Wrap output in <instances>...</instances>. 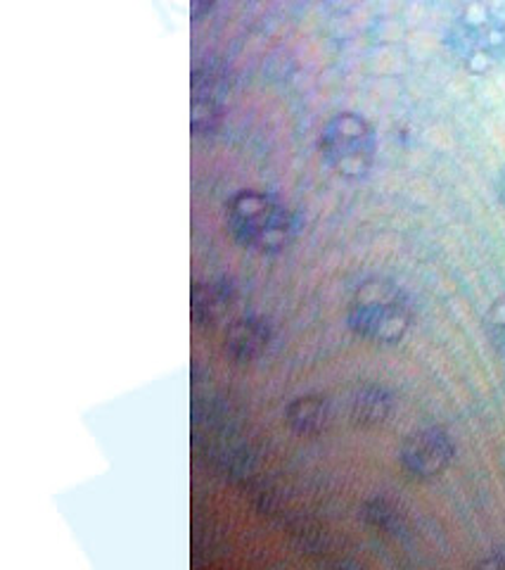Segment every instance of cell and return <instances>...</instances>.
I'll list each match as a JSON object with an SVG mask.
<instances>
[{
  "label": "cell",
  "instance_id": "obj_3",
  "mask_svg": "<svg viewBox=\"0 0 505 570\" xmlns=\"http://www.w3.org/2000/svg\"><path fill=\"white\" fill-rule=\"evenodd\" d=\"M347 324L368 343H402L413 324L410 297L389 278H368L358 285L349 302Z\"/></svg>",
  "mask_w": 505,
  "mask_h": 570
},
{
  "label": "cell",
  "instance_id": "obj_11",
  "mask_svg": "<svg viewBox=\"0 0 505 570\" xmlns=\"http://www.w3.org/2000/svg\"><path fill=\"white\" fill-rule=\"evenodd\" d=\"M364 519L370 528L385 534H402L406 528V515L402 507L385 497H375L364 507Z\"/></svg>",
  "mask_w": 505,
  "mask_h": 570
},
{
  "label": "cell",
  "instance_id": "obj_5",
  "mask_svg": "<svg viewBox=\"0 0 505 570\" xmlns=\"http://www.w3.org/2000/svg\"><path fill=\"white\" fill-rule=\"evenodd\" d=\"M456 456V444L442 425H427L410 433L399 452L402 469L416 480L439 478Z\"/></svg>",
  "mask_w": 505,
  "mask_h": 570
},
{
  "label": "cell",
  "instance_id": "obj_8",
  "mask_svg": "<svg viewBox=\"0 0 505 570\" xmlns=\"http://www.w3.org/2000/svg\"><path fill=\"white\" fill-rule=\"evenodd\" d=\"M285 423L301 438H318L333 423V404L326 395H301L285 409Z\"/></svg>",
  "mask_w": 505,
  "mask_h": 570
},
{
  "label": "cell",
  "instance_id": "obj_12",
  "mask_svg": "<svg viewBox=\"0 0 505 570\" xmlns=\"http://www.w3.org/2000/svg\"><path fill=\"white\" fill-rule=\"evenodd\" d=\"M484 333L492 347L505 356V297L496 299L484 316Z\"/></svg>",
  "mask_w": 505,
  "mask_h": 570
},
{
  "label": "cell",
  "instance_id": "obj_4",
  "mask_svg": "<svg viewBox=\"0 0 505 570\" xmlns=\"http://www.w3.org/2000/svg\"><path fill=\"white\" fill-rule=\"evenodd\" d=\"M318 153L326 167L339 178L360 181L370 174L377 155L373 124L356 112H337L320 129Z\"/></svg>",
  "mask_w": 505,
  "mask_h": 570
},
{
  "label": "cell",
  "instance_id": "obj_2",
  "mask_svg": "<svg viewBox=\"0 0 505 570\" xmlns=\"http://www.w3.org/2000/svg\"><path fill=\"white\" fill-rule=\"evenodd\" d=\"M444 41L465 71L486 75L505 62V12L484 0H467L450 17Z\"/></svg>",
  "mask_w": 505,
  "mask_h": 570
},
{
  "label": "cell",
  "instance_id": "obj_14",
  "mask_svg": "<svg viewBox=\"0 0 505 570\" xmlns=\"http://www.w3.org/2000/svg\"><path fill=\"white\" fill-rule=\"evenodd\" d=\"M496 195H498V203L505 207V169L498 176V184H496Z\"/></svg>",
  "mask_w": 505,
  "mask_h": 570
},
{
  "label": "cell",
  "instance_id": "obj_9",
  "mask_svg": "<svg viewBox=\"0 0 505 570\" xmlns=\"http://www.w3.org/2000/svg\"><path fill=\"white\" fill-rule=\"evenodd\" d=\"M236 302V288L226 278H211L205 283H195L192 288V318L197 326H211Z\"/></svg>",
  "mask_w": 505,
  "mask_h": 570
},
{
  "label": "cell",
  "instance_id": "obj_6",
  "mask_svg": "<svg viewBox=\"0 0 505 570\" xmlns=\"http://www.w3.org/2000/svg\"><path fill=\"white\" fill-rule=\"evenodd\" d=\"M226 75L221 67L211 62L195 65L192 69V98H190V110H192V131L197 136H209L219 127L224 119V107H226Z\"/></svg>",
  "mask_w": 505,
  "mask_h": 570
},
{
  "label": "cell",
  "instance_id": "obj_7",
  "mask_svg": "<svg viewBox=\"0 0 505 570\" xmlns=\"http://www.w3.org/2000/svg\"><path fill=\"white\" fill-rule=\"evenodd\" d=\"M270 343H274V328L264 316H242L230 324L224 350L232 362L249 364L261 360Z\"/></svg>",
  "mask_w": 505,
  "mask_h": 570
},
{
  "label": "cell",
  "instance_id": "obj_13",
  "mask_svg": "<svg viewBox=\"0 0 505 570\" xmlns=\"http://www.w3.org/2000/svg\"><path fill=\"white\" fill-rule=\"evenodd\" d=\"M214 6H216V0H192V3H190L192 17H195V20H202L205 14L211 12Z\"/></svg>",
  "mask_w": 505,
  "mask_h": 570
},
{
  "label": "cell",
  "instance_id": "obj_1",
  "mask_svg": "<svg viewBox=\"0 0 505 570\" xmlns=\"http://www.w3.org/2000/svg\"><path fill=\"white\" fill-rule=\"evenodd\" d=\"M228 234L257 255H280L297 238V217L283 198L268 190L245 188L226 203Z\"/></svg>",
  "mask_w": 505,
  "mask_h": 570
},
{
  "label": "cell",
  "instance_id": "obj_10",
  "mask_svg": "<svg viewBox=\"0 0 505 570\" xmlns=\"http://www.w3.org/2000/svg\"><path fill=\"white\" fill-rule=\"evenodd\" d=\"M392 412H394V397L392 392L383 385H366L354 395L351 421L358 428H366V431H370V428H380L387 423Z\"/></svg>",
  "mask_w": 505,
  "mask_h": 570
}]
</instances>
